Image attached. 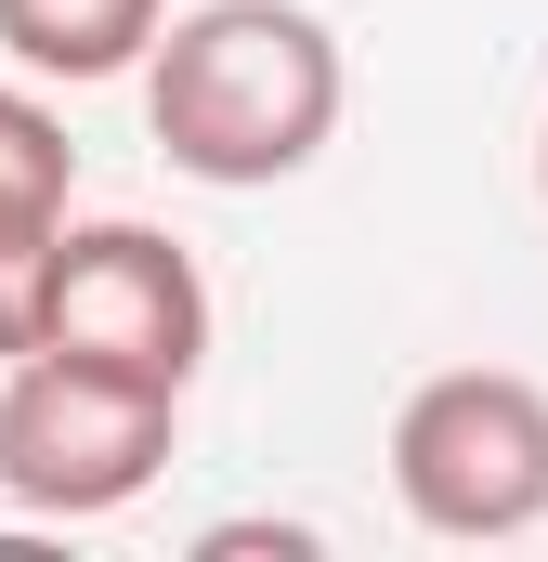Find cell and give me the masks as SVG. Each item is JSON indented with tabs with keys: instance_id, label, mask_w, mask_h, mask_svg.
I'll use <instances>...</instances> for the list:
<instances>
[{
	"instance_id": "obj_1",
	"label": "cell",
	"mask_w": 548,
	"mask_h": 562,
	"mask_svg": "<svg viewBox=\"0 0 548 562\" xmlns=\"http://www.w3.org/2000/svg\"><path fill=\"white\" fill-rule=\"evenodd\" d=\"M144 119L170 144V170H196V183H236V196L287 183L340 132V40L300 0H196L157 40Z\"/></svg>"
},
{
	"instance_id": "obj_2",
	"label": "cell",
	"mask_w": 548,
	"mask_h": 562,
	"mask_svg": "<svg viewBox=\"0 0 548 562\" xmlns=\"http://www.w3.org/2000/svg\"><path fill=\"white\" fill-rule=\"evenodd\" d=\"M170 419H183V393H157V380L26 353L0 380V497L39 524H105L170 471Z\"/></svg>"
},
{
	"instance_id": "obj_3",
	"label": "cell",
	"mask_w": 548,
	"mask_h": 562,
	"mask_svg": "<svg viewBox=\"0 0 548 562\" xmlns=\"http://www.w3.org/2000/svg\"><path fill=\"white\" fill-rule=\"evenodd\" d=\"M392 484L431 537H536L548 524V393L523 367H444L392 419Z\"/></svg>"
},
{
	"instance_id": "obj_4",
	"label": "cell",
	"mask_w": 548,
	"mask_h": 562,
	"mask_svg": "<svg viewBox=\"0 0 548 562\" xmlns=\"http://www.w3.org/2000/svg\"><path fill=\"white\" fill-rule=\"evenodd\" d=\"M39 353H79V367L183 393L196 353H209V288L157 223H66L53 301H39Z\"/></svg>"
},
{
	"instance_id": "obj_5",
	"label": "cell",
	"mask_w": 548,
	"mask_h": 562,
	"mask_svg": "<svg viewBox=\"0 0 548 562\" xmlns=\"http://www.w3.org/2000/svg\"><path fill=\"white\" fill-rule=\"evenodd\" d=\"M170 0H0V53L26 79H118L157 53Z\"/></svg>"
},
{
	"instance_id": "obj_6",
	"label": "cell",
	"mask_w": 548,
	"mask_h": 562,
	"mask_svg": "<svg viewBox=\"0 0 548 562\" xmlns=\"http://www.w3.org/2000/svg\"><path fill=\"white\" fill-rule=\"evenodd\" d=\"M53 249H66V196H13V183H0V367H26V353H39Z\"/></svg>"
},
{
	"instance_id": "obj_7",
	"label": "cell",
	"mask_w": 548,
	"mask_h": 562,
	"mask_svg": "<svg viewBox=\"0 0 548 562\" xmlns=\"http://www.w3.org/2000/svg\"><path fill=\"white\" fill-rule=\"evenodd\" d=\"M249 550L300 562V550H313V537H300V524H209V562H249Z\"/></svg>"
},
{
	"instance_id": "obj_8",
	"label": "cell",
	"mask_w": 548,
	"mask_h": 562,
	"mask_svg": "<svg viewBox=\"0 0 548 562\" xmlns=\"http://www.w3.org/2000/svg\"><path fill=\"white\" fill-rule=\"evenodd\" d=\"M536 196H548V132H536Z\"/></svg>"
}]
</instances>
